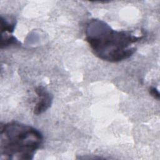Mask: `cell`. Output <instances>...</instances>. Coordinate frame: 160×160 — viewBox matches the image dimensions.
Wrapping results in <instances>:
<instances>
[{
	"mask_svg": "<svg viewBox=\"0 0 160 160\" xmlns=\"http://www.w3.org/2000/svg\"><path fill=\"white\" fill-rule=\"evenodd\" d=\"M16 26V22L14 20H9L2 16H1V34L8 33H12Z\"/></svg>",
	"mask_w": 160,
	"mask_h": 160,
	"instance_id": "obj_4",
	"label": "cell"
},
{
	"mask_svg": "<svg viewBox=\"0 0 160 160\" xmlns=\"http://www.w3.org/2000/svg\"><path fill=\"white\" fill-rule=\"evenodd\" d=\"M20 44V42L14 36L12 35H1V49L4 48H7L11 45H19Z\"/></svg>",
	"mask_w": 160,
	"mask_h": 160,
	"instance_id": "obj_5",
	"label": "cell"
},
{
	"mask_svg": "<svg viewBox=\"0 0 160 160\" xmlns=\"http://www.w3.org/2000/svg\"><path fill=\"white\" fill-rule=\"evenodd\" d=\"M0 158L32 159L43 144L42 133L36 128L18 121L1 124Z\"/></svg>",
	"mask_w": 160,
	"mask_h": 160,
	"instance_id": "obj_2",
	"label": "cell"
},
{
	"mask_svg": "<svg viewBox=\"0 0 160 160\" xmlns=\"http://www.w3.org/2000/svg\"><path fill=\"white\" fill-rule=\"evenodd\" d=\"M142 38L131 31L114 30L98 19H91L85 28L86 41L94 55L111 62H119L132 56L136 50L133 44Z\"/></svg>",
	"mask_w": 160,
	"mask_h": 160,
	"instance_id": "obj_1",
	"label": "cell"
},
{
	"mask_svg": "<svg viewBox=\"0 0 160 160\" xmlns=\"http://www.w3.org/2000/svg\"><path fill=\"white\" fill-rule=\"evenodd\" d=\"M149 94L155 99L159 100V91L158 90L154 88V87H151L149 88Z\"/></svg>",
	"mask_w": 160,
	"mask_h": 160,
	"instance_id": "obj_6",
	"label": "cell"
},
{
	"mask_svg": "<svg viewBox=\"0 0 160 160\" xmlns=\"http://www.w3.org/2000/svg\"><path fill=\"white\" fill-rule=\"evenodd\" d=\"M35 92L38 96V100L34 108V114L39 115L46 111L52 102V95L46 89L39 86L35 89Z\"/></svg>",
	"mask_w": 160,
	"mask_h": 160,
	"instance_id": "obj_3",
	"label": "cell"
}]
</instances>
